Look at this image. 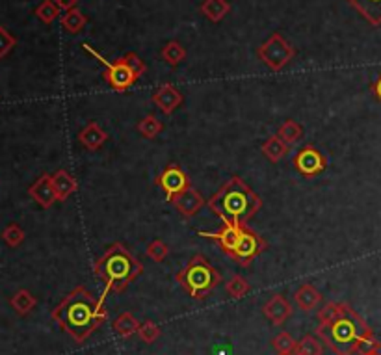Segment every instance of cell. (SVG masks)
<instances>
[{
	"mask_svg": "<svg viewBox=\"0 0 381 355\" xmlns=\"http://www.w3.org/2000/svg\"><path fill=\"white\" fill-rule=\"evenodd\" d=\"M374 331L350 303L329 302L318 311V335L335 355H354L359 344Z\"/></svg>",
	"mask_w": 381,
	"mask_h": 355,
	"instance_id": "obj_1",
	"label": "cell"
},
{
	"mask_svg": "<svg viewBox=\"0 0 381 355\" xmlns=\"http://www.w3.org/2000/svg\"><path fill=\"white\" fill-rule=\"evenodd\" d=\"M56 322L77 344H84L108 320L105 298H95L86 287L73 288L51 313Z\"/></svg>",
	"mask_w": 381,
	"mask_h": 355,
	"instance_id": "obj_2",
	"label": "cell"
},
{
	"mask_svg": "<svg viewBox=\"0 0 381 355\" xmlns=\"http://www.w3.org/2000/svg\"><path fill=\"white\" fill-rule=\"evenodd\" d=\"M207 207L224 224L247 225V221L255 218L262 209V199L242 181V177L235 175L207 201Z\"/></svg>",
	"mask_w": 381,
	"mask_h": 355,
	"instance_id": "obj_3",
	"label": "cell"
},
{
	"mask_svg": "<svg viewBox=\"0 0 381 355\" xmlns=\"http://www.w3.org/2000/svg\"><path fill=\"white\" fill-rule=\"evenodd\" d=\"M93 273L99 281L105 283L106 298L108 292H123L131 283L143 273V264L127 250L123 242H114L103 255L93 262Z\"/></svg>",
	"mask_w": 381,
	"mask_h": 355,
	"instance_id": "obj_4",
	"label": "cell"
},
{
	"mask_svg": "<svg viewBox=\"0 0 381 355\" xmlns=\"http://www.w3.org/2000/svg\"><path fill=\"white\" fill-rule=\"evenodd\" d=\"M175 281L184 288V292L188 294L190 298L203 302L221 283V276L203 255H195L175 276Z\"/></svg>",
	"mask_w": 381,
	"mask_h": 355,
	"instance_id": "obj_5",
	"label": "cell"
},
{
	"mask_svg": "<svg viewBox=\"0 0 381 355\" xmlns=\"http://www.w3.org/2000/svg\"><path fill=\"white\" fill-rule=\"evenodd\" d=\"M82 49L86 53L91 54L95 60H99L101 65L105 67L103 79H105V82L108 84L110 88L114 89L115 93H125L127 89H131L132 86L140 80V77L127 65L125 58L123 56L117 58L115 62H108V60H105V58L101 56L95 49L89 47L88 43H82Z\"/></svg>",
	"mask_w": 381,
	"mask_h": 355,
	"instance_id": "obj_6",
	"label": "cell"
},
{
	"mask_svg": "<svg viewBox=\"0 0 381 355\" xmlns=\"http://www.w3.org/2000/svg\"><path fill=\"white\" fill-rule=\"evenodd\" d=\"M257 56H259V60H261L270 71L279 73L281 69H285L288 63L292 62L294 56H296V49H294L279 32H273L266 41L259 45Z\"/></svg>",
	"mask_w": 381,
	"mask_h": 355,
	"instance_id": "obj_7",
	"label": "cell"
},
{
	"mask_svg": "<svg viewBox=\"0 0 381 355\" xmlns=\"http://www.w3.org/2000/svg\"><path fill=\"white\" fill-rule=\"evenodd\" d=\"M266 247H268L266 240H264L257 231L250 229L247 225H244L240 240H238L235 251H233L229 257L235 262H238L240 266H250L251 262L255 261L257 257L261 255Z\"/></svg>",
	"mask_w": 381,
	"mask_h": 355,
	"instance_id": "obj_8",
	"label": "cell"
},
{
	"mask_svg": "<svg viewBox=\"0 0 381 355\" xmlns=\"http://www.w3.org/2000/svg\"><path fill=\"white\" fill-rule=\"evenodd\" d=\"M155 184L166 193L167 201H172L173 198H177L179 193H183L184 190H188L192 186L190 177L179 164H167L162 172L157 175Z\"/></svg>",
	"mask_w": 381,
	"mask_h": 355,
	"instance_id": "obj_9",
	"label": "cell"
},
{
	"mask_svg": "<svg viewBox=\"0 0 381 355\" xmlns=\"http://www.w3.org/2000/svg\"><path fill=\"white\" fill-rule=\"evenodd\" d=\"M292 166L302 173L303 177H316L328 167V158L314 146L302 147L292 157Z\"/></svg>",
	"mask_w": 381,
	"mask_h": 355,
	"instance_id": "obj_10",
	"label": "cell"
},
{
	"mask_svg": "<svg viewBox=\"0 0 381 355\" xmlns=\"http://www.w3.org/2000/svg\"><path fill=\"white\" fill-rule=\"evenodd\" d=\"M183 93H181L177 86L172 82H164L162 86H158V88L155 89V93L151 95L153 105L157 106V108L166 115H172L179 106L183 105Z\"/></svg>",
	"mask_w": 381,
	"mask_h": 355,
	"instance_id": "obj_11",
	"label": "cell"
},
{
	"mask_svg": "<svg viewBox=\"0 0 381 355\" xmlns=\"http://www.w3.org/2000/svg\"><path fill=\"white\" fill-rule=\"evenodd\" d=\"M242 229H244V225L224 224L221 225V229L214 231V233H199V235L203 236V238H209V240L216 242L219 246V250L229 257L231 253L235 251L238 240H240Z\"/></svg>",
	"mask_w": 381,
	"mask_h": 355,
	"instance_id": "obj_12",
	"label": "cell"
},
{
	"mask_svg": "<svg viewBox=\"0 0 381 355\" xmlns=\"http://www.w3.org/2000/svg\"><path fill=\"white\" fill-rule=\"evenodd\" d=\"M169 203L175 207V210H177L183 218H193V216L198 214L199 210L207 205V201H205L203 195H201L198 190L190 186L188 190H184L183 193H179L177 198H173Z\"/></svg>",
	"mask_w": 381,
	"mask_h": 355,
	"instance_id": "obj_13",
	"label": "cell"
},
{
	"mask_svg": "<svg viewBox=\"0 0 381 355\" xmlns=\"http://www.w3.org/2000/svg\"><path fill=\"white\" fill-rule=\"evenodd\" d=\"M28 193H30V198L34 199L41 209H51L58 201L56 192H54L53 186V175L43 173L41 177L36 179V183L28 188Z\"/></svg>",
	"mask_w": 381,
	"mask_h": 355,
	"instance_id": "obj_14",
	"label": "cell"
},
{
	"mask_svg": "<svg viewBox=\"0 0 381 355\" xmlns=\"http://www.w3.org/2000/svg\"><path fill=\"white\" fill-rule=\"evenodd\" d=\"M262 313H264V316H266L273 325L279 328V325L285 324V322L292 316V305L288 303V299L285 298V296L276 294V296H272V298L264 303Z\"/></svg>",
	"mask_w": 381,
	"mask_h": 355,
	"instance_id": "obj_15",
	"label": "cell"
},
{
	"mask_svg": "<svg viewBox=\"0 0 381 355\" xmlns=\"http://www.w3.org/2000/svg\"><path fill=\"white\" fill-rule=\"evenodd\" d=\"M53 186L54 192H56V199L60 203L67 201V199L79 190L77 179H75L67 169H58V172L53 173Z\"/></svg>",
	"mask_w": 381,
	"mask_h": 355,
	"instance_id": "obj_16",
	"label": "cell"
},
{
	"mask_svg": "<svg viewBox=\"0 0 381 355\" xmlns=\"http://www.w3.org/2000/svg\"><path fill=\"white\" fill-rule=\"evenodd\" d=\"M322 299H324V296H322L318 288L311 285V283H303L302 287L296 290V294H294V302H296V305L302 309L303 313L314 311V309L322 303Z\"/></svg>",
	"mask_w": 381,
	"mask_h": 355,
	"instance_id": "obj_17",
	"label": "cell"
},
{
	"mask_svg": "<svg viewBox=\"0 0 381 355\" xmlns=\"http://www.w3.org/2000/svg\"><path fill=\"white\" fill-rule=\"evenodd\" d=\"M106 140H108V134H106V132L103 131V127H101L99 123H95V121L88 123V125L79 132V141L86 149H89V151L101 149V147L106 143Z\"/></svg>",
	"mask_w": 381,
	"mask_h": 355,
	"instance_id": "obj_18",
	"label": "cell"
},
{
	"mask_svg": "<svg viewBox=\"0 0 381 355\" xmlns=\"http://www.w3.org/2000/svg\"><path fill=\"white\" fill-rule=\"evenodd\" d=\"M372 27H381V0H346Z\"/></svg>",
	"mask_w": 381,
	"mask_h": 355,
	"instance_id": "obj_19",
	"label": "cell"
},
{
	"mask_svg": "<svg viewBox=\"0 0 381 355\" xmlns=\"http://www.w3.org/2000/svg\"><path fill=\"white\" fill-rule=\"evenodd\" d=\"M199 11L210 22H221L231 13V4L229 0H203Z\"/></svg>",
	"mask_w": 381,
	"mask_h": 355,
	"instance_id": "obj_20",
	"label": "cell"
},
{
	"mask_svg": "<svg viewBox=\"0 0 381 355\" xmlns=\"http://www.w3.org/2000/svg\"><path fill=\"white\" fill-rule=\"evenodd\" d=\"M10 305L13 307V311H15L19 316H27V314H30L32 311L36 309L37 298L30 292V290L21 288V290H17V292L11 296Z\"/></svg>",
	"mask_w": 381,
	"mask_h": 355,
	"instance_id": "obj_21",
	"label": "cell"
},
{
	"mask_svg": "<svg viewBox=\"0 0 381 355\" xmlns=\"http://www.w3.org/2000/svg\"><path fill=\"white\" fill-rule=\"evenodd\" d=\"M288 151H290V146L285 143V141L277 136V134L270 136L266 141H264V143H262V155H264V157L273 164H277L281 158L287 157Z\"/></svg>",
	"mask_w": 381,
	"mask_h": 355,
	"instance_id": "obj_22",
	"label": "cell"
},
{
	"mask_svg": "<svg viewBox=\"0 0 381 355\" xmlns=\"http://www.w3.org/2000/svg\"><path fill=\"white\" fill-rule=\"evenodd\" d=\"M112 329L115 335H120L123 339H131L132 335H138L140 322L136 316H132V313H123L112 322Z\"/></svg>",
	"mask_w": 381,
	"mask_h": 355,
	"instance_id": "obj_23",
	"label": "cell"
},
{
	"mask_svg": "<svg viewBox=\"0 0 381 355\" xmlns=\"http://www.w3.org/2000/svg\"><path fill=\"white\" fill-rule=\"evenodd\" d=\"M60 25L65 32L69 34H79L84 30V27L88 25V17L84 15L79 8H73V10L65 11L62 17H60Z\"/></svg>",
	"mask_w": 381,
	"mask_h": 355,
	"instance_id": "obj_24",
	"label": "cell"
},
{
	"mask_svg": "<svg viewBox=\"0 0 381 355\" xmlns=\"http://www.w3.org/2000/svg\"><path fill=\"white\" fill-rule=\"evenodd\" d=\"M136 131L140 132L141 136L146 138V140H155V138L164 131V125H162V121L158 120L157 115L147 114L146 117H141V120L138 121Z\"/></svg>",
	"mask_w": 381,
	"mask_h": 355,
	"instance_id": "obj_25",
	"label": "cell"
},
{
	"mask_svg": "<svg viewBox=\"0 0 381 355\" xmlns=\"http://www.w3.org/2000/svg\"><path fill=\"white\" fill-rule=\"evenodd\" d=\"M164 62L172 67H177L179 63H183L186 60V49L181 45L179 41H167L162 47V53H160Z\"/></svg>",
	"mask_w": 381,
	"mask_h": 355,
	"instance_id": "obj_26",
	"label": "cell"
},
{
	"mask_svg": "<svg viewBox=\"0 0 381 355\" xmlns=\"http://www.w3.org/2000/svg\"><path fill=\"white\" fill-rule=\"evenodd\" d=\"M251 290V285L247 283V279L242 276H231V279L227 283H225V292H227V296L233 299H242L245 296V294H250Z\"/></svg>",
	"mask_w": 381,
	"mask_h": 355,
	"instance_id": "obj_27",
	"label": "cell"
},
{
	"mask_svg": "<svg viewBox=\"0 0 381 355\" xmlns=\"http://www.w3.org/2000/svg\"><path fill=\"white\" fill-rule=\"evenodd\" d=\"M277 136L281 138L285 143H288V146H292V143H296V141L302 140L303 129H302V125H299V123H296L294 120H287L281 127H279Z\"/></svg>",
	"mask_w": 381,
	"mask_h": 355,
	"instance_id": "obj_28",
	"label": "cell"
},
{
	"mask_svg": "<svg viewBox=\"0 0 381 355\" xmlns=\"http://www.w3.org/2000/svg\"><path fill=\"white\" fill-rule=\"evenodd\" d=\"M322 342L314 335H305L302 340H298L294 355H322Z\"/></svg>",
	"mask_w": 381,
	"mask_h": 355,
	"instance_id": "obj_29",
	"label": "cell"
},
{
	"mask_svg": "<svg viewBox=\"0 0 381 355\" xmlns=\"http://www.w3.org/2000/svg\"><path fill=\"white\" fill-rule=\"evenodd\" d=\"M34 15H36L43 25H53L58 19V15H60V8L54 4L53 0H43L41 4L36 8V11H34Z\"/></svg>",
	"mask_w": 381,
	"mask_h": 355,
	"instance_id": "obj_30",
	"label": "cell"
},
{
	"mask_svg": "<svg viewBox=\"0 0 381 355\" xmlns=\"http://www.w3.org/2000/svg\"><path fill=\"white\" fill-rule=\"evenodd\" d=\"M2 240L6 242V246L19 247L25 242V231H22L21 225L10 224L2 231Z\"/></svg>",
	"mask_w": 381,
	"mask_h": 355,
	"instance_id": "obj_31",
	"label": "cell"
},
{
	"mask_svg": "<svg viewBox=\"0 0 381 355\" xmlns=\"http://www.w3.org/2000/svg\"><path fill=\"white\" fill-rule=\"evenodd\" d=\"M160 328L158 324H155L153 320H147L143 324H140V329H138V337L141 339V342H146V344H153L155 340H158L160 337Z\"/></svg>",
	"mask_w": 381,
	"mask_h": 355,
	"instance_id": "obj_32",
	"label": "cell"
},
{
	"mask_svg": "<svg viewBox=\"0 0 381 355\" xmlns=\"http://www.w3.org/2000/svg\"><path fill=\"white\" fill-rule=\"evenodd\" d=\"M167 255H169V247H167L166 242L155 238V240H151L147 244V257H149L151 261L162 262L166 261Z\"/></svg>",
	"mask_w": 381,
	"mask_h": 355,
	"instance_id": "obj_33",
	"label": "cell"
},
{
	"mask_svg": "<svg viewBox=\"0 0 381 355\" xmlns=\"http://www.w3.org/2000/svg\"><path fill=\"white\" fill-rule=\"evenodd\" d=\"M296 340L288 331H281L279 335H276L272 339V346L276 348L277 354H281V351H294L296 350Z\"/></svg>",
	"mask_w": 381,
	"mask_h": 355,
	"instance_id": "obj_34",
	"label": "cell"
},
{
	"mask_svg": "<svg viewBox=\"0 0 381 355\" xmlns=\"http://www.w3.org/2000/svg\"><path fill=\"white\" fill-rule=\"evenodd\" d=\"M15 37L11 36L10 32L0 25V60H4V58L11 53V49L15 47Z\"/></svg>",
	"mask_w": 381,
	"mask_h": 355,
	"instance_id": "obj_35",
	"label": "cell"
},
{
	"mask_svg": "<svg viewBox=\"0 0 381 355\" xmlns=\"http://www.w3.org/2000/svg\"><path fill=\"white\" fill-rule=\"evenodd\" d=\"M123 58H125L127 65H129V67H131L132 71L140 77V79L147 73V65L143 63V60H141L136 53H127Z\"/></svg>",
	"mask_w": 381,
	"mask_h": 355,
	"instance_id": "obj_36",
	"label": "cell"
},
{
	"mask_svg": "<svg viewBox=\"0 0 381 355\" xmlns=\"http://www.w3.org/2000/svg\"><path fill=\"white\" fill-rule=\"evenodd\" d=\"M53 2L60 8V10L69 11L73 10V8H77V4H79L80 0H53Z\"/></svg>",
	"mask_w": 381,
	"mask_h": 355,
	"instance_id": "obj_37",
	"label": "cell"
},
{
	"mask_svg": "<svg viewBox=\"0 0 381 355\" xmlns=\"http://www.w3.org/2000/svg\"><path fill=\"white\" fill-rule=\"evenodd\" d=\"M370 89H372V95H374V97H376V99L381 103V75L376 80H374V82H372Z\"/></svg>",
	"mask_w": 381,
	"mask_h": 355,
	"instance_id": "obj_38",
	"label": "cell"
},
{
	"mask_svg": "<svg viewBox=\"0 0 381 355\" xmlns=\"http://www.w3.org/2000/svg\"><path fill=\"white\" fill-rule=\"evenodd\" d=\"M277 355H294V351H281V354Z\"/></svg>",
	"mask_w": 381,
	"mask_h": 355,
	"instance_id": "obj_39",
	"label": "cell"
},
{
	"mask_svg": "<svg viewBox=\"0 0 381 355\" xmlns=\"http://www.w3.org/2000/svg\"><path fill=\"white\" fill-rule=\"evenodd\" d=\"M365 355H381L380 351H372V354H365Z\"/></svg>",
	"mask_w": 381,
	"mask_h": 355,
	"instance_id": "obj_40",
	"label": "cell"
}]
</instances>
